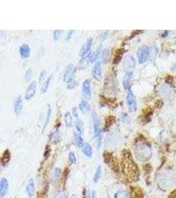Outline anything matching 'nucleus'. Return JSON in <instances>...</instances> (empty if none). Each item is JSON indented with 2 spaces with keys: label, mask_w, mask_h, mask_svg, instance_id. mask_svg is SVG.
<instances>
[{
  "label": "nucleus",
  "mask_w": 176,
  "mask_h": 198,
  "mask_svg": "<svg viewBox=\"0 0 176 198\" xmlns=\"http://www.w3.org/2000/svg\"><path fill=\"white\" fill-rule=\"evenodd\" d=\"M122 167L126 176L131 180H137L139 177V170L137 166L133 160L129 153H126L122 162Z\"/></svg>",
  "instance_id": "f257e3e1"
},
{
  "label": "nucleus",
  "mask_w": 176,
  "mask_h": 198,
  "mask_svg": "<svg viewBox=\"0 0 176 198\" xmlns=\"http://www.w3.org/2000/svg\"><path fill=\"white\" fill-rule=\"evenodd\" d=\"M151 147L148 144L141 143L135 148V155L137 159L141 162H147L151 157Z\"/></svg>",
  "instance_id": "f03ea898"
},
{
  "label": "nucleus",
  "mask_w": 176,
  "mask_h": 198,
  "mask_svg": "<svg viewBox=\"0 0 176 198\" xmlns=\"http://www.w3.org/2000/svg\"><path fill=\"white\" fill-rule=\"evenodd\" d=\"M92 119L93 124V130H94V137L98 140V148L101 147L102 145V131L100 128V120L98 115L95 112H92Z\"/></svg>",
  "instance_id": "7ed1b4c3"
},
{
  "label": "nucleus",
  "mask_w": 176,
  "mask_h": 198,
  "mask_svg": "<svg viewBox=\"0 0 176 198\" xmlns=\"http://www.w3.org/2000/svg\"><path fill=\"white\" fill-rule=\"evenodd\" d=\"M127 104L129 108V110L130 112H134L137 110V101H136V98L133 94V92L129 89L127 93Z\"/></svg>",
  "instance_id": "20e7f679"
},
{
  "label": "nucleus",
  "mask_w": 176,
  "mask_h": 198,
  "mask_svg": "<svg viewBox=\"0 0 176 198\" xmlns=\"http://www.w3.org/2000/svg\"><path fill=\"white\" fill-rule=\"evenodd\" d=\"M135 64V59L132 56L129 55L126 56L124 62V69L125 73H133Z\"/></svg>",
  "instance_id": "39448f33"
},
{
  "label": "nucleus",
  "mask_w": 176,
  "mask_h": 198,
  "mask_svg": "<svg viewBox=\"0 0 176 198\" xmlns=\"http://www.w3.org/2000/svg\"><path fill=\"white\" fill-rule=\"evenodd\" d=\"M76 72V68L73 64H69L65 69V74L64 75V81L68 82L74 79L75 74Z\"/></svg>",
  "instance_id": "423d86ee"
},
{
  "label": "nucleus",
  "mask_w": 176,
  "mask_h": 198,
  "mask_svg": "<svg viewBox=\"0 0 176 198\" xmlns=\"http://www.w3.org/2000/svg\"><path fill=\"white\" fill-rule=\"evenodd\" d=\"M149 56H150L149 48L146 47V46H143V47H141L138 50L137 56L140 64H143L147 61L149 58Z\"/></svg>",
  "instance_id": "0eeeda50"
},
{
  "label": "nucleus",
  "mask_w": 176,
  "mask_h": 198,
  "mask_svg": "<svg viewBox=\"0 0 176 198\" xmlns=\"http://www.w3.org/2000/svg\"><path fill=\"white\" fill-rule=\"evenodd\" d=\"M82 93L83 97L87 99V100H90L92 97V91H91V83H90L88 79H86L82 82Z\"/></svg>",
  "instance_id": "6e6552de"
},
{
  "label": "nucleus",
  "mask_w": 176,
  "mask_h": 198,
  "mask_svg": "<svg viewBox=\"0 0 176 198\" xmlns=\"http://www.w3.org/2000/svg\"><path fill=\"white\" fill-rule=\"evenodd\" d=\"M36 87H37V82L36 81H33L31 84L29 85L27 89H26L25 98L26 100H31L32 98L34 97L36 93Z\"/></svg>",
  "instance_id": "1a4fd4ad"
},
{
  "label": "nucleus",
  "mask_w": 176,
  "mask_h": 198,
  "mask_svg": "<svg viewBox=\"0 0 176 198\" xmlns=\"http://www.w3.org/2000/svg\"><path fill=\"white\" fill-rule=\"evenodd\" d=\"M92 74L93 77L97 81H100L102 79V69H101V64L100 62H96L94 67L92 68Z\"/></svg>",
  "instance_id": "9d476101"
},
{
  "label": "nucleus",
  "mask_w": 176,
  "mask_h": 198,
  "mask_svg": "<svg viewBox=\"0 0 176 198\" xmlns=\"http://www.w3.org/2000/svg\"><path fill=\"white\" fill-rule=\"evenodd\" d=\"M23 107V100L21 96H19V97L16 98L14 104V112L16 115L19 116L21 113Z\"/></svg>",
  "instance_id": "9b49d317"
},
{
  "label": "nucleus",
  "mask_w": 176,
  "mask_h": 198,
  "mask_svg": "<svg viewBox=\"0 0 176 198\" xmlns=\"http://www.w3.org/2000/svg\"><path fill=\"white\" fill-rule=\"evenodd\" d=\"M9 189L8 182L5 178H2L0 182V197L3 198L7 194Z\"/></svg>",
  "instance_id": "f8f14e48"
},
{
  "label": "nucleus",
  "mask_w": 176,
  "mask_h": 198,
  "mask_svg": "<svg viewBox=\"0 0 176 198\" xmlns=\"http://www.w3.org/2000/svg\"><path fill=\"white\" fill-rule=\"evenodd\" d=\"M92 44V39L89 38L87 40V41L86 42L85 44L82 46L81 48L80 52H79V56H84L86 54L88 53V52L91 50V46Z\"/></svg>",
  "instance_id": "ddd939ff"
},
{
  "label": "nucleus",
  "mask_w": 176,
  "mask_h": 198,
  "mask_svg": "<svg viewBox=\"0 0 176 198\" xmlns=\"http://www.w3.org/2000/svg\"><path fill=\"white\" fill-rule=\"evenodd\" d=\"M133 73H125V75L124 77V80H123V85H124V87L125 90H129L130 89L131 86V80L133 77Z\"/></svg>",
  "instance_id": "4468645a"
},
{
  "label": "nucleus",
  "mask_w": 176,
  "mask_h": 198,
  "mask_svg": "<svg viewBox=\"0 0 176 198\" xmlns=\"http://www.w3.org/2000/svg\"><path fill=\"white\" fill-rule=\"evenodd\" d=\"M19 53L23 58H27L31 54V48L28 44H22L19 49Z\"/></svg>",
  "instance_id": "2eb2a0df"
},
{
  "label": "nucleus",
  "mask_w": 176,
  "mask_h": 198,
  "mask_svg": "<svg viewBox=\"0 0 176 198\" xmlns=\"http://www.w3.org/2000/svg\"><path fill=\"white\" fill-rule=\"evenodd\" d=\"M26 192L29 197H32L35 193V186L33 179H30L26 186Z\"/></svg>",
  "instance_id": "dca6fc26"
},
{
  "label": "nucleus",
  "mask_w": 176,
  "mask_h": 198,
  "mask_svg": "<svg viewBox=\"0 0 176 198\" xmlns=\"http://www.w3.org/2000/svg\"><path fill=\"white\" fill-rule=\"evenodd\" d=\"M74 139L75 145L79 147H82L85 142L81 136V134L79 133L77 131H75L74 132Z\"/></svg>",
  "instance_id": "f3484780"
},
{
  "label": "nucleus",
  "mask_w": 176,
  "mask_h": 198,
  "mask_svg": "<svg viewBox=\"0 0 176 198\" xmlns=\"http://www.w3.org/2000/svg\"><path fill=\"white\" fill-rule=\"evenodd\" d=\"M51 113H52V108H51L50 105L47 104V109H46L44 125H43V128H42V132L45 130L46 128L47 127V125L49 123V118H50V116H51Z\"/></svg>",
  "instance_id": "a211bd4d"
},
{
  "label": "nucleus",
  "mask_w": 176,
  "mask_h": 198,
  "mask_svg": "<svg viewBox=\"0 0 176 198\" xmlns=\"http://www.w3.org/2000/svg\"><path fill=\"white\" fill-rule=\"evenodd\" d=\"M79 106L80 110L83 114H87L90 110V105L86 100H82Z\"/></svg>",
  "instance_id": "6ab92c4d"
},
{
  "label": "nucleus",
  "mask_w": 176,
  "mask_h": 198,
  "mask_svg": "<svg viewBox=\"0 0 176 198\" xmlns=\"http://www.w3.org/2000/svg\"><path fill=\"white\" fill-rule=\"evenodd\" d=\"M82 152L87 157H92V148L91 145L87 142H85L83 146L82 147Z\"/></svg>",
  "instance_id": "aec40b11"
},
{
  "label": "nucleus",
  "mask_w": 176,
  "mask_h": 198,
  "mask_svg": "<svg viewBox=\"0 0 176 198\" xmlns=\"http://www.w3.org/2000/svg\"><path fill=\"white\" fill-rule=\"evenodd\" d=\"M125 53V51L124 49H119L116 52V54L115 56V58L114 59V64H118L119 62H121L123 55Z\"/></svg>",
  "instance_id": "412c9836"
},
{
  "label": "nucleus",
  "mask_w": 176,
  "mask_h": 198,
  "mask_svg": "<svg viewBox=\"0 0 176 198\" xmlns=\"http://www.w3.org/2000/svg\"><path fill=\"white\" fill-rule=\"evenodd\" d=\"M10 158H11V153L10 151L7 149L5 151L4 153H3L2 157H1V164L2 165H5L7 163H8L10 160Z\"/></svg>",
  "instance_id": "4be33fe9"
},
{
  "label": "nucleus",
  "mask_w": 176,
  "mask_h": 198,
  "mask_svg": "<svg viewBox=\"0 0 176 198\" xmlns=\"http://www.w3.org/2000/svg\"><path fill=\"white\" fill-rule=\"evenodd\" d=\"M61 173V169L60 168H55L54 172H53V175H52V184H55L57 181L58 180L59 176H60Z\"/></svg>",
  "instance_id": "5701e85b"
},
{
  "label": "nucleus",
  "mask_w": 176,
  "mask_h": 198,
  "mask_svg": "<svg viewBox=\"0 0 176 198\" xmlns=\"http://www.w3.org/2000/svg\"><path fill=\"white\" fill-rule=\"evenodd\" d=\"M64 120L66 126L71 127L73 123V118L71 114L69 112H67L64 116Z\"/></svg>",
  "instance_id": "b1692460"
},
{
  "label": "nucleus",
  "mask_w": 176,
  "mask_h": 198,
  "mask_svg": "<svg viewBox=\"0 0 176 198\" xmlns=\"http://www.w3.org/2000/svg\"><path fill=\"white\" fill-rule=\"evenodd\" d=\"M102 173V167H101V166H98V168H96L95 174L94 175V178H93V181H94V183H97L99 181V180L100 179Z\"/></svg>",
  "instance_id": "393cba45"
},
{
  "label": "nucleus",
  "mask_w": 176,
  "mask_h": 198,
  "mask_svg": "<svg viewBox=\"0 0 176 198\" xmlns=\"http://www.w3.org/2000/svg\"><path fill=\"white\" fill-rule=\"evenodd\" d=\"M115 122V118L113 116H109L105 120V129H108L112 126L113 124Z\"/></svg>",
  "instance_id": "a878e982"
},
{
  "label": "nucleus",
  "mask_w": 176,
  "mask_h": 198,
  "mask_svg": "<svg viewBox=\"0 0 176 198\" xmlns=\"http://www.w3.org/2000/svg\"><path fill=\"white\" fill-rule=\"evenodd\" d=\"M102 51L100 49H98L94 54H91V56H90V58H91V62H94L97 60L99 58H100V56L102 55Z\"/></svg>",
  "instance_id": "bb28decb"
},
{
  "label": "nucleus",
  "mask_w": 176,
  "mask_h": 198,
  "mask_svg": "<svg viewBox=\"0 0 176 198\" xmlns=\"http://www.w3.org/2000/svg\"><path fill=\"white\" fill-rule=\"evenodd\" d=\"M52 77V76H49V77L45 81V82H43V85H42V88H41V92H42V93H45V92L47 91L48 87L49 85V83H50Z\"/></svg>",
  "instance_id": "cd10ccee"
},
{
  "label": "nucleus",
  "mask_w": 176,
  "mask_h": 198,
  "mask_svg": "<svg viewBox=\"0 0 176 198\" xmlns=\"http://www.w3.org/2000/svg\"><path fill=\"white\" fill-rule=\"evenodd\" d=\"M114 198H129L127 193L124 190H120L115 194Z\"/></svg>",
  "instance_id": "c85d7f7f"
},
{
  "label": "nucleus",
  "mask_w": 176,
  "mask_h": 198,
  "mask_svg": "<svg viewBox=\"0 0 176 198\" xmlns=\"http://www.w3.org/2000/svg\"><path fill=\"white\" fill-rule=\"evenodd\" d=\"M76 129H77V131L81 134L83 132V124L79 119H77L76 121Z\"/></svg>",
  "instance_id": "c756f323"
},
{
  "label": "nucleus",
  "mask_w": 176,
  "mask_h": 198,
  "mask_svg": "<svg viewBox=\"0 0 176 198\" xmlns=\"http://www.w3.org/2000/svg\"><path fill=\"white\" fill-rule=\"evenodd\" d=\"M63 32H64V31L63 30H55V31H54V40L57 41L58 40L61 38V36H62Z\"/></svg>",
  "instance_id": "7c9ffc66"
},
{
  "label": "nucleus",
  "mask_w": 176,
  "mask_h": 198,
  "mask_svg": "<svg viewBox=\"0 0 176 198\" xmlns=\"http://www.w3.org/2000/svg\"><path fill=\"white\" fill-rule=\"evenodd\" d=\"M76 86H77V81L75 79H73V80L70 81L69 82H67V88L68 89H73Z\"/></svg>",
  "instance_id": "2f4dec72"
},
{
  "label": "nucleus",
  "mask_w": 176,
  "mask_h": 198,
  "mask_svg": "<svg viewBox=\"0 0 176 198\" xmlns=\"http://www.w3.org/2000/svg\"><path fill=\"white\" fill-rule=\"evenodd\" d=\"M69 161H70V163L72 164H75L76 162H77V158H76L75 157V154L74 153H73V152H71V153H69Z\"/></svg>",
  "instance_id": "473e14b6"
},
{
  "label": "nucleus",
  "mask_w": 176,
  "mask_h": 198,
  "mask_svg": "<svg viewBox=\"0 0 176 198\" xmlns=\"http://www.w3.org/2000/svg\"><path fill=\"white\" fill-rule=\"evenodd\" d=\"M134 194V197L135 198H142L143 197V195H142L141 191H138V190H135L133 191Z\"/></svg>",
  "instance_id": "72a5a7b5"
},
{
  "label": "nucleus",
  "mask_w": 176,
  "mask_h": 198,
  "mask_svg": "<svg viewBox=\"0 0 176 198\" xmlns=\"http://www.w3.org/2000/svg\"><path fill=\"white\" fill-rule=\"evenodd\" d=\"M46 71H42L40 74V77H39V82H43L44 81V79L46 78Z\"/></svg>",
  "instance_id": "f704fd0d"
},
{
  "label": "nucleus",
  "mask_w": 176,
  "mask_h": 198,
  "mask_svg": "<svg viewBox=\"0 0 176 198\" xmlns=\"http://www.w3.org/2000/svg\"><path fill=\"white\" fill-rule=\"evenodd\" d=\"M32 76V70L31 69H28L27 71L26 72V75H25V79L26 81H28L30 79H31V77Z\"/></svg>",
  "instance_id": "c9c22d12"
},
{
  "label": "nucleus",
  "mask_w": 176,
  "mask_h": 198,
  "mask_svg": "<svg viewBox=\"0 0 176 198\" xmlns=\"http://www.w3.org/2000/svg\"><path fill=\"white\" fill-rule=\"evenodd\" d=\"M108 36V31L103 32L101 35V38L102 39V40H105L107 39Z\"/></svg>",
  "instance_id": "e433bc0d"
},
{
  "label": "nucleus",
  "mask_w": 176,
  "mask_h": 198,
  "mask_svg": "<svg viewBox=\"0 0 176 198\" xmlns=\"http://www.w3.org/2000/svg\"><path fill=\"white\" fill-rule=\"evenodd\" d=\"M72 112H73V116L74 118H75L76 119H79V117H78V114H77V108H76L75 107L73 108V110H72Z\"/></svg>",
  "instance_id": "4c0bfd02"
},
{
  "label": "nucleus",
  "mask_w": 176,
  "mask_h": 198,
  "mask_svg": "<svg viewBox=\"0 0 176 198\" xmlns=\"http://www.w3.org/2000/svg\"><path fill=\"white\" fill-rule=\"evenodd\" d=\"M73 32V31H69V33H68L67 37H66V40H69L71 38V36H72Z\"/></svg>",
  "instance_id": "58836bf2"
},
{
  "label": "nucleus",
  "mask_w": 176,
  "mask_h": 198,
  "mask_svg": "<svg viewBox=\"0 0 176 198\" xmlns=\"http://www.w3.org/2000/svg\"><path fill=\"white\" fill-rule=\"evenodd\" d=\"M91 198H97V196H96V191L94 190H93L91 193Z\"/></svg>",
  "instance_id": "ea45409f"
},
{
  "label": "nucleus",
  "mask_w": 176,
  "mask_h": 198,
  "mask_svg": "<svg viewBox=\"0 0 176 198\" xmlns=\"http://www.w3.org/2000/svg\"><path fill=\"white\" fill-rule=\"evenodd\" d=\"M55 198H64V196H63V194H59V195H58L57 196H56Z\"/></svg>",
  "instance_id": "a19ab883"
},
{
  "label": "nucleus",
  "mask_w": 176,
  "mask_h": 198,
  "mask_svg": "<svg viewBox=\"0 0 176 198\" xmlns=\"http://www.w3.org/2000/svg\"><path fill=\"white\" fill-rule=\"evenodd\" d=\"M71 198H77V196L76 195H73Z\"/></svg>",
  "instance_id": "79ce46f5"
},
{
  "label": "nucleus",
  "mask_w": 176,
  "mask_h": 198,
  "mask_svg": "<svg viewBox=\"0 0 176 198\" xmlns=\"http://www.w3.org/2000/svg\"><path fill=\"white\" fill-rule=\"evenodd\" d=\"M174 198H176V194H175V196H174Z\"/></svg>",
  "instance_id": "37998d69"
}]
</instances>
